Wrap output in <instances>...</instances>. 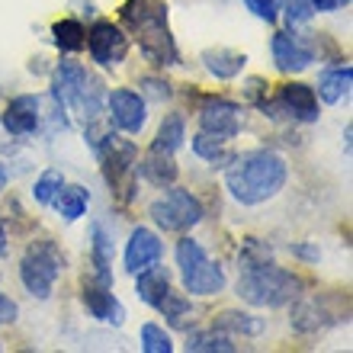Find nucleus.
Masks as SVG:
<instances>
[{
    "instance_id": "6",
    "label": "nucleus",
    "mask_w": 353,
    "mask_h": 353,
    "mask_svg": "<svg viewBox=\"0 0 353 353\" xmlns=\"http://www.w3.org/2000/svg\"><path fill=\"white\" fill-rule=\"evenodd\" d=\"M61 270H65V257L55 241H32L19 261V279L32 299H48Z\"/></svg>"
},
{
    "instance_id": "27",
    "label": "nucleus",
    "mask_w": 353,
    "mask_h": 353,
    "mask_svg": "<svg viewBox=\"0 0 353 353\" xmlns=\"http://www.w3.org/2000/svg\"><path fill=\"white\" fill-rule=\"evenodd\" d=\"M158 312L168 318L170 325H176V327H183V325H186L183 318L193 315V308H190V299H183L180 292H174V289H168V292H164V299L158 302Z\"/></svg>"
},
{
    "instance_id": "12",
    "label": "nucleus",
    "mask_w": 353,
    "mask_h": 353,
    "mask_svg": "<svg viewBox=\"0 0 353 353\" xmlns=\"http://www.w3.org/2000/svg\"><path fill=\"white\" fill-rule=\"evenodd\" d=\"M270 48H273V61H276V68L283 74H299V71H305L315 61V52L296 32H276Z\"/></svg>"
},
{
    "instance_id": "24",
    "label": "nucleus",
    "mask_w": 353,
    "mask_h": 353,
    "mask_svg": "<svg viewBox=\"0 0 353 353\" xmlns=\"http://www.w3.org/2000/svg\"><path fill=\"white\" fill-rule=\"evenodd\" d=\"M52 36H55V46L61 52H81L87 46V29L77 19H58L52 26Z\"/></svg>"
},
{
    "instance_id": "9",
    "label": "nucleus",
    "mask_w": 353,
    "mask_h": 353,
    "mask_svg": "<svg viewBox=\"0 0 353 353\" xmlns=\"http://www.w3.org/2000/svg\"><path fill=\"white\" fill-rule=\"evenodd\" d=\"M199 125L215 139L232 141L238 135V129H241V106L232 100H222V97L205 100L203 110H199Z\"/></svg>"
},
{
    "instance_id": "14",
    "label": "nucleus",
    "mask_w": 353,
    "mask_h": 353,
    "mask_svg": "<svg viewBox=\"0 0 353 353\" xmlns=\"http://www.w3.org/2000/svg\"><path fill=\"white\" fill-rule=\"evenodd\" d=\"M81 299H84L87 312H90L97 321H103V325H122V321H125V308H122V302L110 292V286H103V283H87Z\"/></svg>"
},
{
    "instance_id": "22",
    "label": "nucleus",
    "mask_w": 353,
    "mask_h": 353,
    "mask_svg": "<svg viewBox=\"0 0 353 353\" xmlns=\"http://www.w3.org/2000/svg\"><path fill=\"white\" fill-rule=\"evenodd\" d=\"M350 81H353V68L350 65H341L334 71H327L318 84V97L325 103H341L350 93Z\"/></svg>"
},
{
    "instance_id": "32",
    "label": "nucleus",
    "mask_w": 353,
    "mask_h": 353,
    "mask_svg": "<svg viewBox=\"0 0 353 353\" xmlns=\"http://www.w3.org/2000/svg\"><path fill=\"white\" fill-rule=\"evenodd\" d=\"M283 10H286V23L289 26H302L308 19L315 17V7H312V0H279Z\"/></svg>"
},
{
    "instance_id": "16",
    "label": "nucleus",
    "mask_w": 353,
    "mask_h": 353,
    "mask_svg": "<svg viewBox=\"0 0 353 353\" xmlns=\"http://www.w3.org/2000/svg\"><path fill=\"white\" fill-rule=\"evenodd\" d=\"M135 174H141L151 186H170L176 180L174 154H164V151L151 148L148 154L141 158V164H135Z\"/></svg>"
},
{
    "instance_id": "23",
    "label": "nucleus",
    "mask_w": 353,
    "mask_h": 353,
    "mask_svg": "<svg viewBox=\"0 0 353 353\" xmlns=\"http://www.w3.org/2000/svg\"><path fill=\"white\" fill-rule=\"evenodd\" d=\"M215 327L225 331V334H241V337H257L263 331V321L254 315H244V312H222L215 318Z\"/></svg>"
},
{
    "instance_id": "25",
    "label": "nucleus",
    "mask_w": 353,
    "mask_h": 353,
    "mask_svg": "<svg viewBox=\"0 0 353 353\" xmlns=\"http://www.w3.org/2000/svg\"><path fill=\"white\" fill-rule=\"evenodd\" d=\"M110 263H112V241L106 238L100 225H93V267H97V279L103 286H112Z\"/></svg>"
},
{
    "instance_id": "34",
    "label": "nucleus",
    "mask_w": 353,
    "mask_h": 353,
    "mask_svg": "<svg viewBox=\"0 0 353 353\" xmlns=\"http://www.w3.org/2000/svg\"><path fill=\"white\" fill-rule=\"evenodd\" d=\"M17 315H19L17 302H13V299H7V296H0V325H13V321H17Z\"/></svg>"
},
{
    "instance_id": "29",
    "label": "nucleus",
    "mask_w": 353,
    "mask_h": 353,
    "mask_svg": "<svg viewBox=\"0 0 353 353\" xmlns=\"http://www.w3.org/2000/svg\"><path fill=\"white\" fill-rule=\"evenodd\" d=\"M61 186H65V176L58 174V170H46V174L36 180V186H32V196H36L39 205H52V199L58 196Z\"/></svg>"
},
{
    "instance_id": "2",
    "label": "nucleus",
    "mask_w": 353,
    "mask_h": 353,
    "mask_svg": "<svg viewBox=\"0 0 353 353\" xmlns=\"http://www.w3.org/2000/svg\"><path fill=\"white\" fill-rule=\"evenodd\" d=\"M122 23L139 36L141 55L154 68L176 65V42L168 26V3L164 0H125Z\"/></svg>"
},
{
    "instance_id": "36",
    "label": "nucleus",
    "mask_w": 353,
    "mask_h": 353,
    "mask_svg": "<svg viewBox=\"0 0 353 353\" xmlns=\"http://www.w3.org/2000/svg\"><path fill=\"white\" fill-rule=\"evenodd\" d=\"M292 254H296V257H305V261H318V251L315 248H305V244H292Z\"/></svg>"
},
{
    "instance_id": "18",
    "label": "nucleus",
    "mask_w": 353,
    "mask_h": 353,
    "mask_svg": "<svg viewBox=\"0 0 353 353\" xmlns=\"http://www.w3.org/2000/svg\"><path fill=\"white\" fill-rule=\"evenodd\" d=\"M248 58L241 52H234V48H209L203 52V65L209 74H215L219 81H232V77L241 74V68Z\"/></svg>"
},
{
    "instance_id": "39",
    "label": "nucleus",
    "mask_w": 353,
    "mask_h": 353,
    "mask_svg": "<svg viewBox=\"0 0 353 353\" xmlns=\"http://www.w3.org/2000/svg\"><path fill=\"white\" fill-rule=\"evenodd\" d=\"M7 186V174H3V168H0V190Z\"/></svg>"
},
{
    "instance_id": "28",
    "label": "nucleus",
    "mask_w": 353,
    "mask_h": 353,
    "mask_svg": "<svg viewBox=\"0 0 353 353\" xmlns=\"http://www.w3.org/2000/svg\"><path fill=\"white\" fill-rule=\"evenodd\" d=\"M193 151L203 161H209V164H225V161H228V154H225V141L215 139V135H209V132H199V135H196Z\"/></svg>"
},
{
    "instance_id": "1",
    "label": "nucleus",
    "mask_w": 353,
    "mask_h": 353,
    "mask_svg": "<svg viewBox=\"0 0 353 353\" xmlns=\"http://www.w3.org/2000/svg\"><path fill=\"white\" fill-rule=\"evenodd\" d=\"M286 161L276 151H251L232 161L225 183L241 205H261L286 186Z\"/></svg>"
},
{
    "instance_id": "20",
    "label": "nucleus",
    "mask_w": 353,
    "mask_h": 353,
    "mask_svg": "<svg viewBox=\"0 0 353 353\" xmlns=\"http://www.w3.org/2000/svg\"><path fill=\"white\" fill-rule=\"evenodd\" d=\"M52 203H55V209L61 212V219H65V222H77V219L87 212L90 193H87L84 186H61Z\"/></svg>"
},
{
    "instance_id": "38",
    "label": "nucleus",
    "mask_w": 353,
    "mask_h": 353,
    "mask_svg": "<svg viewBox=\"0 0 353 353\" xmlns=\"http://www.w3.org/2000/svg\"><path fill=\"white\" fill-rule=\"evenodd\" d=\"M7 254V234H3V228H0V257Z\"/></svg>"
},
{
    "instance_id": "3",
    "label": "nucleus",
    "mask_w": 353,
    "mask_h": 353,
    "mask_svg": "<svg viewBox=\"0 0 353 353\" xmlns=\"http://www.w3.org/2000/svg\"><path fill=\"white\" fill-rule=\"evenodd\" d=\"M238 296L257 308H279L302 296V279L283 267H273V261L257 263V267H241Z\"/></svg>"
},
{
    "instance_id": "8",
    "label": "nucleus",
    "mask_w": 353,
    "mask_h": 353,
    "mask_svg": "<svg viewBox=\"0 0 353 353\" xmlns=\"http://www.w3.org/2000/svg\"><path fill=\"white\" fill-rule=\"evenodd\" d=\"M87 48H90V58L103 68H116L125 61L129 55V39L116 23L110 19H100L93 23L90 32H87Z\"/></svg>"
},
{
    "instance_id": "10",
    "label": "nucleus",
    "mask_w": 353,
    "mask_h": 353,
    "mask_svg": "<svg viewBox=\"0 0 353 353\" xmlns=\"http://www.w3.org/2000/svg\"><path fill=\"white\" fill-rule=\"evenodd\" d=\"M261 110H283L289 119L296 122H315L318 119V97L308 84H283L276 103H261Z\"/></svg>"
},
{
    "instance_id": "19",
    "label": "nucleus",
    "mask_w": 353,
    "mask_h": 353,
    "mask_svg": "<svg viewBox=\"0 0 353 353\" xmlns=\"http://www.w3.org/2000/svg\"><path fill=\"white\" fill-rule=\"evenodd\" d=\"M334 321V318H327V312L318 305V299H305V302H299L292 308V327H296L299 334H315L321 327H327Z\"/></svg>"
},
{
    "instance_id": "40",
    "label": "nucleus",
    "mask_w": 353,
    "mask_h": 353,
    "mask_svg": "<svg viewBox=\"0 0 353 353\" xmlns=\"http://www.w3.org/2000/svg\"><path fill=\"white\" fill-rule=\"evenodd\" d=\"M337 3H341V7H350V0H337Z\"/></svg>"
},
{
    "instance_id": "4",
    "label": "nucleus",
    "mask_w": 353,
    "mask_h": 353,
    "mask_svg": "<svg viewBox=\"0 0 353 353\" xmlns=\"http://www.w3.org/2000/svg\"><path fill=\"white\" fill-rule=\"evenodd\" d=\"M55 100L58 103H68V106H74L84 122H93L97 116L103 112V100H106V93H103V84L97 77L81 68L77 61H61L55 68Z\"/></svg>"
},
{
    "instance_id": "11",
    "label": "nucleus",
    "mask_w": 353,
    "mask_h": 353,
    "mask_svg": "<svg viewBox=\"0 0 353 353\" xmlns=\"http://www.w3.org/2000/svg\"><path fill=\"white\" fill-rule=\"evenodd\" d=\"M106 106H110V119L116 129L129 132V135H139L145 129V119H148V106L135 90H112L106 93Z\"/></svg>"
},
{
    "instance_id": "21",
    "label": "nucleus",
    "mask_w": 353,
    "mask_h": 353,
    "mask_svg": "<svg viewBox=\"0 0 353 353\" xmlns=\"http://www.w3.org/2000/svg\"><path fill=\"white\" fill-rule=\"evenodd\" d=\"M186 350L190 353H234V341L225 331H193V334L186 337Z\"/></svg>"
},
{
    "instance_id": "33",
    "label": "nucleus",
    "mask_w": 353,
    "mask_h": 353,
    "mask_svg": "<svg viewBox=\"0 0 353 353\" xmlns=\"http://www.w3.org/2000/svg\"><path fill=\"white\" fill-rule=\"evenodd\" d=\"M244 7L251 10L254 17L267 19V23H273V19H276V0H244Z\"/></svg>"
},
{
    "instance_id": "17",
    "label": "nucleus",
    "mask_w": 353,
    "mask_h": 353,
    "mask_svg": "<svg viewBox=\"0 0 353 353\" xmlns=\"http://www.w3.org/2000/svg\"><path fill=\"white\" fill-rule=\"evenodd\" d=\"M135 276H139V283H135L139 299L145 302V305L158 308V302L164 299V292L170 289V273L164 267H158V263H151L148 270H141V273H135Z\"/></svg>"
},
{
    "instance_id": "13",
    "label": "nucleus",
    "mask_w": 353,
    "mask_h": 353,
    "mask_svg": "<svg viewBox=\"0 0 353 353\" xmlns=\"http://www.w3.org/2000/svg\"><path fill=\"white\" fill-rule=\"evenodd\" d=\"M161 254H164V248H161V238L151 228H135L129 238V244H125V270L129 273H141V270H148L151 263L161 261Z\"/></svg>"
},
{
    "instance_id": "35",
    "label": "nucleus",
    "mask_w": 353,
    "mask_h": 353,
    "mask_svg": "<svg viewBox=\"0 0 353 353\" xmlns=\"http://www.w3.org/2000/svg\"><path fill=\"white\" fill-rule=\"evenodd\" d=\"M263 93H267V84H263L261 77H251V81H248V97H251V100H257V106H261Z\"/></svg>"
},
{
    "instance_id": "26",
    "label": "nucleus",
    "mask_w": 353,
    "mask_h": 353,
    "mask_svg": "<svg viewBox=\"0 0 353 353\" xmlns=\"http://www.w3.org/2000/svg\"><path fill=\"white\" fill-rule=\"evenodd\" d=\"M183 145V119L180 116H168V119L161 122L158 135H154V151H164V154H174L176 148Z\"/></svg>"
},
{
    "instance_id": "7",
    "label": "nucleus",
    "mask_w": 353,
    "mask_h": 353,
    "mask_svg": "<svg viewBox=\"0 0 353 353\" xmlns=\"http://www.w3.org/2000/svg\"><path fill=\"white\" fill-rule=\"evenodd\" d=\"M151 219L164 228V232H190L193 225L203 222V205L193 193L186 190H170L151 203Z\"/></svg>"
},
{
    "instance_id": "37",
    "label": "nucleus",
    "mask_w": 353,
    "mask_h": 353,
    "mask_svg": "<svg viewBox=\"0 0 353 353\" xmlns=\"http://www.w3.org/2000/svg\"><path fill=\"white\" fill-rule=\"evenodd\" d=\"M312 7L321 10V13H334V10L341 7V3H337V0H312Z\"/></svg>"
},
{
    "instance_id": "5",
    "label": "nucleus",
    "mask_w": 353,
    "mask_h": 353,
    "mask_svg": "<svg viewBox=\"0 0 353 353\" xmlns=\"http://www.w3.org/2000/svg\"><path fill=\"white\" fill-rule=\"evenodd\" d=\"M176 267L183 276V289L190 296H219L225 289V270L209 261L203 244L193 238H180L176 244Z\"/></svg>"
},
{
    "instance_id": "30",
    "label": "nucleus",
    "mask_w": 353,
    "mask_h": 353,
    "mask_svg": "<svg viewBox=\"0 0 353 353\" xmlns=\"http://www.w3.org/2000/svg\"><path fill=\"white\" fill-rule=\"evenodd\" d=\"M238 261H241V267H257V263L273 261V251H270V244L261 241V238H248L241 244V251H238Z\"/></svg>"
},
{
    "instance_id": "15",
    "label": "nucleus",
    "mask_w": 353,
    "mask_h": 353,
    "mask_svg": "<svg viewBox=\"0 0 353 353\" xmlns=\"http://www.w3.org/2000/svg\"><path fill=\"white\" fill-rule=\"evenodd\" d=\"M3 129L10 135H29L39 129V100L36 97H17L10 100V106L3 110Z\"/></svg>"
},
{
    "instance_id": "31",
    "label": "nucleus",
    "mask_w": 353,
    "mask_h": 353,
    "mask_svg": "<svg viewBox=\"0 0 353 353\" xmlns=\"http://www.w3.org/2000/svg\"><path fill=\"white\" fill-rule=\"evenodd\" d=\"M141 347H145V353H170L174 350L170 337L164 334V327H158V325L141 327Z\"/></svg>"
}]
</instances>
